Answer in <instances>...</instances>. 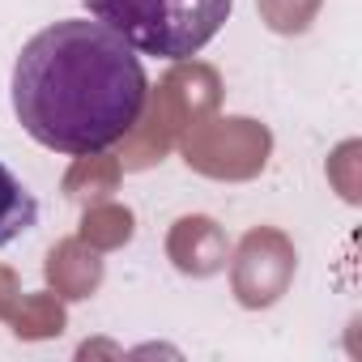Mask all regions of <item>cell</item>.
<instances>
[{"label":"cell","instance_id":"1","mask_svg":"<svg viewBox=\"0 0 362 362\" xmlns=\"http://www.w3.org/2000/svg\"><path fill=\"white\" fill-rule=\"evenodd\" d=\"M145 103L141 56L94 18L52 22L18 52L13 115L43 149L69 158L103 153L132 132Z\"/></svg>","mask_w":362,"mask_h":362},{"label":"cell","instance_id":"2","mask_svg":"<svg viewBox=\"0 0 362 362\" xmlns=\"http://www.w3.org/2000/svg\"><path fill=\"white\" fill-rule=\"evenodd\" d=\"M136 56L188 60L218 39L235 0H81Z\"/></svg>","mask_w":362,"mask_h":362},{"label":"cell","instance_id":"3","mask_svg":"<svg viewBox=\"0 0 362 362\" xmlns=\"http://www.w3.org/2000/svg\"><path fill=\"white\" fill-rule=\"evenodd\" d=\"M39 226V201L22 179L0 162V247L18 243L22 235H30Z\"/></svg>","mask_w":362,"mask_h":362}]
</instances>
